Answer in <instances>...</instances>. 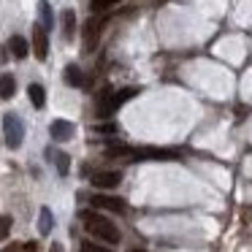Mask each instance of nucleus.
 I'll list each match as a JSON object with an SVG mask.
<instances>
[{"label": "nucleus", "instance_id": "1", "mask_svg": "<svg viewBox=\"0 0 252 252\" xmlns=\"http://www.w3.org/2000/svg\"><path fill=\"white\" fill-rule=\"evenodd\" d=\"M82 220H84V228L95 236V239L106 241V244H117L120 241V230L111 220H106L103 214H95V212H82Z\"/></svg>", "mask_w": 252, "mask_h": 252}, {"label": "nucleus", "instance_id": "22", "mask_svg": "<svg viewBox=\"0 0 252 252\" xmlns=\"http://www.w3.org/2000/svg\"><path fill=\"white\" fill-rule=\"evenodd\" d=\"M244 217H247V220H252V206H247V209H244Z\"/></svg>", "mask_w": 252, "mask_h": 252}, {"label": "nucleus", "instance_id": "8", "mask_svg": "<svg viewBox=\"0 0 252 252\" xmlns=\"http://www.w3.org/2000/svg\"><path fill=\"white\" fill-rule=\"evenodd\" d=\"M8 49H11V55L17 57V60H25V57L30 55V44L22 38V35H11V41H8Z\"/></svg>", "mask_w": 252, "mask_h": 252}, {"label": "nucleus", "instance_id": "5", "mask_svg": "<svg viewBox=\"0 0 252 252\" xmlns=\"http://www.w3.org/2000/svg\"><path fill=\"white\" fill-rule=\"evenodd\" d=\"M33 52L38 60H46V55H49V38H46L44 25H35L33 28Z\"/></svg>", "mask_w": 252, "mask_h": 252}, {"label": "nucleus", "instance_id": "7", "mask_svg": "<svg viewBox=\"0 0 252 252\" xmlns=\"http://www.w3.org/2000/svg\"><path fill=\"white\" fill-rule=\"evenodd\" d=\"M100 28H103V22H100V19H90V22L84 25V46H87V49H93V46L98 44Z\"/></svg>", "mask_w": 252, "mask_h": 252}, {"label": "nucleus", "instance_id": "12", "mask_svg": "<svg viewBox=\"0 0 252 252\" xmlns=\"http://www.w3.org/2000/svg\"><path fill=\"white\" fill-rule=\"evenodd\" d=\"M122 0H90V8H93V14H103V11H111V8H117Z\"/></svg>", "mask_w": 252, "mask_h": 252}, {"label": "nucleus", "instance_id": "11", "mask_svg": "<svg viewBox=\"0 0 252 252\" xmlns=\"http://www.w3.org/2000/svg\"><path fill=\"white\" fill-rule=\"evenodd\" d=\"M28 95H30V103H33L35 109H44V106H46V90L41 87V84H30Z\"/></svg>", "mask_w": 252, "mask_h": 252}, {"label": "nucleus", "instance_id": "18", "mask_svg": "<svg viewBox=\"0 0 252 252\" xmlns=\"http://www.w3.org/2000/svg\"><path fill=\"white\" fill-rule=\"evenodd\" d=\"M82 252H114V250H111V247L93 244V241H84V244H82Z\"/></svg>", "mask_w": 252, "mask_h": 252}, {"label": "nucleus", "instance_id": "24", "mask_svg": "<svg viewBox=\"0 0 252 252\" xmlns=\"http://www.w3.org/2000/svg\"><path fill=\"white\" fill-rule=\"evenodd\" d=\"M130 252H144V250H130Z\"/></svg>", "mask_w": 252, "mask_h": 252}, {"label": "nucleus", "instance_id": "6", "mask_svg": "<svg viewBox=\"0 0 252 252\" xmlns=\"http://www.w3.org/2000/svg\"><path fill=\"white\" fill-rule=\"evenodd\" d=\"M49 136L55 138V141H71V138H73V122H68V120H52Z\"/></svg>", "mask_w": 252, "mask_h": 252}, {"label": "nucleus", "instance_id": "14", "mask_svg": "<svg viewBox=\"0 0 252 252\" xmlns=\"http://www.w3.org/2000/svg\"><path fill=\"white\" fill-rule=\"evenodd\" d=\"M52 158H55V165H57V171H60V176H68V171H71V158H68L65 152H55Z\"/></svg>", "mask_w": 252, "mask_h": 252}, {"label": "nucleus", "instance_id": "15", "mask_svg": "<svg viewBox=\"0 0 252 252\" xmlns=\"http://www.w3.org/2000/svg\"><path fill=\"white\" fill-rule=\"evenodd\" d=\"M63 76H65V84H71V87H79V84H82V71H79V65H68Z\"/></svg>", "mask_w": 252, "mask_h": 252}, {"label": "nucleus", "instance_id": "16", "mask_svg": "<svg viewBox=\"0 0 252 252\" xmlns=\"http://www.w3.org/2000/svg\"><path fill=\"white\" fill-rule=\"evenodd\" d=\"M38 14H41V25H44V28H52L55 14H52V8H49V3H46V0H41V3H38Z\"/></svg>", "mask_w": 252, "mask_h": 252}, {"label": "nucleus", "instance_id": "20", "mask_svg": "<svg viewBox=\"0 0 252 252\" xmlns=\"http://www.w3.org/2000/svg\"><path fill=\"white\" fill-rule=\"evenodd\" d=\"M25 250H28V252H38V244H35V241H30V244H25Z\"/></svg>", "mask_w": 252, "mask_h": 252}, {"label": "nucleus", "instance_id": "9", "mask_svg": "<svg viewBox=\"0 0 252 252\" xmlns=\"http://www.w3.org/2000/svg\"><path fill=\"white\" fill-rule=\"evenodd\" d=\"M14 93H17V79L11 73H0V98L8 100L14 98Z\"/></svg>", "mask_w": 252, "mask_h": 252}, {"label": "nucleus", "instance_id": "19", "mask_svg": "<svg viewBox=\"0 0 252 252\" xmlns=\"http://www.w3.org/2000/svg\"><path fill=\"white\" fill-rule=\"evenodd\" d=\"M11 233V217H0V241Z\"/></svg>", "mask_w": 252, "mask_h": 252}, {"label": "nucleus", "instance_id": "3", "mask_svg": "<svg viewBox=\"0 0 252 252\" xmlns=\"http://www.w3.org/2000/svg\"><path fill=\"white\" fill-rule=\"evenodd\" d=\"M93 206L95 209H106V212H114V214H125L127 212V203L117 195H93Z\"/></svg>", "mask_w": 252, "mask_h": 252}, {"label": "nucleus", "instance_id": "13", "mask_svg": "<svg viewBox=\"0 0 252 252\" xmlns=\"http://www.w3.org/2000/svg\"><path fill=\"white\" fill-rule=\"evenodd\" d=\"M52 225H55V217H52V212H49V209H41V217H38V230H41V233H52Z\"/></svg>", "mask_w": 252, "mask_h": 252}, {"label": "nucleus", "instance_id": "17", "mask_svg": "<svg viewBox=\"0 0 252 252\" xmlns=\"http://www.w3.org/2000/svg\"><path fill=\"white\" fill-rule=\"evenodd\" d=\"M133 95H136V90H122V93H117L114 98H111V103H114V109H117V106H122L127 98H133Z\"/></svg>", "mask_w": 252, "mask_h": 252}, {"label": "nucleus", "instance_id": "4", "mask_svg": "<svg viewBox=\"0 0 252 252\" xmlns=\"http://www.w3.org/2000/svg\"><path fill=\"white\" fill-rule=\"evenodd\" d=\"M93 182L98 190H114V187H120L122 182V174L120 171H98V174H93Z\"/></svg>", "mask_w": 252, "mask_h": 252}, {"label": "nucleus", "instance_id": "10", "mask_svg": "<svg viewBox=\"0 0 252 252\" xmlns=\"http://www.w3.org/2000/svg\"><path fill=\"white\" fill-rule=\"evenodd\" d=\"M73 33H76V14H73V8H65L63 11V35H65V41H73Z\"/></svg>", "mask_w": 252, "mask_h": 252}, {"label": "nucleus", "instance_id": "21", "mask_svg": "<svg viewBox=\"0 0 252 252\" xmlns=\"http://www.w3.org/2000/svg\"><path fill=\"white\" fill-rule=\"evenodd\" d=\"M98 130H100V133H111V130H114V125H100Z\"/></svg>", "mask_w": 252, "mask_h": 252}, {"label": "nucleus", "instance_id": "23", "mask_svg": "<svg viewBox=\"0 0 252 252\" xmlns=\"http://www.w3.org/2000/svg\"><path fill=\"white\" fill-rule=\"evenodd\" d=\"M49 252H63V247H60V244H52V250H49Z\"/></svg>", "mask_w": 252, "mask_h": 252}, {"label": "nucleus", "instance_id": "2", "mask_svg": "<svg viewBox=\"0 0 252 252\" xmlns=\"http://www.w3.org/2000/svg\"><path fill=\"white\" fill-rule=\"evenodd\" d=\"M3 136H6V147L8 149H19L22 141H25V125H22V120H19L17 114H11V111L3 117Z\"/></svg>", "mask_w": 252, "mask_h": 252}]
</instances>
